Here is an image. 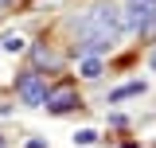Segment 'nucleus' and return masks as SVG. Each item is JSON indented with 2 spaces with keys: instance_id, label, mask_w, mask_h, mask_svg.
Instances as JSON below:
<instances>
[{
  "instance_id": "f257e3e1",
  "label": "nucleus",
  "mask_w": 156,
  "mask_h": 148,
  "mask_svg": "<svg viewBox=\"0 0 156 148\" xmlns=\"http://www.w3.org/2000/svg\"><path fill=\"white\" fill-rule=\"evenodd\" d=\"M121 8H113V4H94L86 16L78 19V55H98V51H109L117 43V35H121Z\"/></svg>"
},
{
  "instance_id": "f03ea898",
  "label": "nucleus",
  "mask_w": 156,
  "mask_h": 148,
  "mask_svg": "<svg viewBox=\"0 0 156 148\" xmlns=\"http://www.w3.org/2000/svg\"><path fill=\"white\" fill-rule=\"evenodd\" d=\"M152 19H156V0H129V4H125L121 23H125V27H133V31H144Z\"/></svg>"
},
{
  "instance_id": "7ed1b4c3",
  "label": "nucleus",
  "mask_w": 156,
  "mask_h": 148,
  "mask_svg": "<svg viewBox=\"0 0 156 148\" xmlns=\"http://www.w3.org/2000/svg\"><path fill=\"white\" fill-rule=\"evenodd\" d=\"M16 93L23 97V105H43L47 86H43V78H39V74H20V78H16Z\"/></svg>"
},
{
  "instance_id": "20e7f679",
  "label": "nucleus",
  "mask_w": 156,
  "mask_h": 148,
  "mask_svg": "<svg viewBox=\"0 0 156 148\" xmlns=\"http://www.w3.org/2000/svg\"><path fill=\"white\" fill-rule=\"evenodd\" d=\"M43 105H47L51 113H66V109L78 105V93H74V86H55V90L43 93Z\"/></svg>"
},
{
  "instance_id": "39448f33",
  "label": "nucleus",
  "mask_w": 156,
  "mask_h": 148,
  "mask_svg": "<svg viewBox=\"0 0 156 148\" xmlns=\"http://www.w3.org/2000/svg\"><path fill=\"white\" fill-rule=\"evenodd\" d=\"M0 47H4V51H12V55H20V51L27 47V39L20 35V31H4V35H0Z\"/></svg>"
},
{
  "instance_id": "423d86ee",
  "label": "nucleus",
  "mask_w": 156,
  "mask_h": 148,
  "mask_svg": "<svg viewBox=\"0 0 156 148\" xmlns=\"http://www.w3.org/2000/svg\"><path fill=\"white\" fill-rule=\"evenodd\" d=\"M82 74H86V78H98V74H101V62H98V58H86V62H82Z\"/></svg>"
},
{
  "instance_id": "0eeeda50",
  "label": "nucleus",
  "mask_w": 156,
  "mask_h": 148,
  "mask_svg": "<svg viewBox=\"0 0 156 148\" xmlns=\"http://www.w3.org/2000/svg\"><path fill=\"white\" fill-rule=\"evenodd\" d=\"M98 140V132L94 129H82V132H74V144H94Z\"/></svg>"
},
{
  "instance_id": "6e6552de",
  "label": "nucleus",
  "mask_w": 156,
  "mask_h": 148,
  "mask_svg": "<svg viewBox=\"0 0 156 148\" xmlns=\"http://www.w3.org/2000/svg\"><path fill=\"white\" fill-rule=\"evenodd\" d=\"M144 86H121V90L113 93V101H121V97H133V93H140Z\"/></svg>"
},
{
  "instance_id": "1a4fd4ad",
  "label": "nucleus",
  "mask_w": 156,
  "mask_h": 148,
  "mask_svg": "<svg viewBox=\"0 0 156 148\" xmlns=\"http://www.w3.org/2000/svg\"><path fill=\"white\" fill-rule=\"evenodd\" d=\"M148 62H152V66H156V47H152V55H148Z\"/></svg>"
}]
</instances>
